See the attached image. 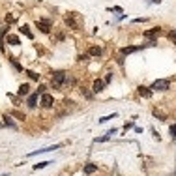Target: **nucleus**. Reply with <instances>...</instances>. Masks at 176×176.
Instances as JSON below:
<instances>
[{
    "mask_svg": "<svg viewBox=\"0 0 176 176\" xmlns=\"http://www.w3.org/2000/svg\"><path fill=\"white\" fill-rule=\"evenodd\" d=\"M154 116H156V118H159V120H165V114H163V113H159L157 109L154 111Z\"/></svg>",
    "mask_w": 176,
    "mask_h": 176,
    "instance_id": "nucleus-23",
    "label": "nucleus"
},
{
    "mask_svg": "<svg viewBox=\"0 0 176 176\" xmlns=\"http://www.w3.org/2000/svg\"><path fill=\"white\" fill-rule=\"evenodd\" d=\"M114 116H116V113H113V114H109V116H103V118L100 120V122H101V124H103V122H109V120H113Z\"/></svg>",
    "mask_w": 176,
    "mask_h": 176,
    "instance_id": "nucleus-22",
    "label": "nucleus"
},
{
    "mask_svg": "<svg viewBox=\"0 0 176 176\" xmlns=\"http://www.w3.org/2000/svg\"><path fill=\"white\" fill-rule=\"evenodd\" d=\"M47 165H52L51 161H41V163H38V165H34V171H38V169H45Z\"/></svg>",
    "mask_w": 176,
    "mask_h": 176,
    "instance_id": "nucleus-19",
    "label": "nucleus"
},
{
    "mask_svg": "<svg viewBox=\"0 0 176 176\" xmlns=\"http://www.w3.org/2000/svg\"><path fill=\"white\" fill-rule=\"evenodd\" d=\"M21 32H23V34H25L26 38H30V39H34V34H32V32H30V28H28L26 25H23V26H21Z\"/></svg>",
    "mask_w": 176,
    "mask_h": 176,
    "instance_id": "nucleus-17",
    "label": "nucleus"
},
{
    "mask_svg": "<svg viewBox=\"0 0 176 176\" xmlns=\"http://www.w3.org/2000/svg\"><path fill=\"white\" fill-rule=\"evenodd\" d=\"M28 92H30V86H28V84H21L17 94H19L21 97H23V96H28Z\"/></svg>",
    "mask_w": 176,
    "mask_h": 176,
    "instance_id": "nucleus-14",
    "label": "nucleus"
},
{
    "mask_svg": "<svg viewBox=\"0 0 176 176\" xmlns=\"http://www.w3.org/2000/svg\"><path fill=\"white\" fill-rule=\"evenodd\" d=\"M148 2H150V4H159L161 0H148Z\"/></svg>",
    "mask_w": 176,
    "mask_h": 176,
    "instance_id": "nucleus-29",
    "label": "nucleus"
},
{
    "mask_svg": "<svg viewBox=\"0 0 176 176\" xmlns=\"http://www.w3.org/2000/svg\"><path fill=\"white\" fill-rule=\"evenodd\" d=\"M114 133H116V129H111L107 135H103V137H100V139H96V142H105V140H109V139H111Z\"/></svg>",
    "mask_w": 176,
    "mask_h": 176,
    "instance_id": "nucleus-15",
    "label": "nucleus"
},
{
    "mask_svg": "<svg viewBox=\"0 0 176 176\" xmlns=\"http://www.w3.org/2000/svg\"><path fill=\"white\" fill-rule=\"evenodd\" d=\"M66 81H68V77H66L64 71H54L52 73V79H51V84H52V88H60Z\"/></svg>",
    "mask_w": 176,
    "mask_h": 176,
    "instance_id": "nucleus-1",
    "label": "nucleus"
},
{
    "mask_svg": "<svg viewBox=\"0 0 176 176\" xmlns=\"http://www.w3.org/2000/svg\"><path fill=\"white\" fill-rule=\"evenodd\" d=\"M26 75L30 77V79H32V81H39V75H38L36 71H26Z\"/></svg>",
    "mask_w": 176,
    "mask_h": 176,
    "instance_id": "nucleus-20",
    "label": "nucleus"
},
{
    "mask_svg": "<svg viewBox=\"0 0 176 176\" xmlns=\"http://www.w3.org/2000/svg\"><path fill=\"white\" fill-rule=\"evenodd\" d=\"M103 86H105V81H100V79H96L94 81V94H100V92H103Z\"/></svg>",
    "mask_w": 176,
    "mask_h": 176,
    "instance_id": "nucleus-8",
    "label": "nucleus"
},
{
    "mask_svg": "<svg viewBox=\"0 0 176 176\" xmlns=\"http://www.w3.org/2000/svg\"><path fill=\"white\" fill-rule=\"evenodd\" d=\"M139 96H144V97H150L152 96V88H146V86H139Z\"/></svg>",
    "mask_w": 176,
    "mask_h": 176,
    "instance_id": "nucleus-10",
    "label": "nucleus"
},
{
    "mask_svg": "<svg viewBox=\"0 0 176 176\" xmlns=\"http://www.w3.org/2000/svg\"><path fill=\"white\" fill-rule=\"evenodd\" d=\"M38 96H39L38 92L28 96V107H30V109H34V107H36V103H38Z\"/></svg>",
    "mask_w": 176,
    "mask_h": 176,
    "instance_id": "nucleus-11",
    "label": "nucleus"
},
{
    "mask_svg": "<svg viewBox=\"0 0 176 176\" xmlns=\"http://www.w3.org/2000/svg\"><path fill=\"white\" fill-rule=\"evenodd\" d=\"M8 43H9V45H21V39L17 36H13V34H9L8 36Z\"/></svg>",
    "mask_w": 176,
    "mask_h": 176,
    "instance_id": "nucleus-16",
    "label": "nucleus"
},
{
    "mask_svg": "<svg viewBox=\"0 0 176 176\" xmlns=\"http://www.w3.org/2000/svg\"><path fill=\"white\" fill-rule=\"evenodd\" d=\"M2 120H4V126H9V127H15V124L12 122V118H9L8 114H4V116H2Z\"/></svg>",
    "mask_w": 176,
    "mask_h": 176,
    "instance_id": "nucleus-18",
    "label": "nucleus"
},
{
    "mask_svg": "<svg viewBox=\"0 0 176 176\" xmlns=\"http://www.w3.org/2000/svg\"><path fill=\"white\" fill-rule=\"evenodd\" d=\"M60 144H54V146H47V148H41V150H36V152H30L28 154V157H34L38 156V154H47V152H52V150H58Z\"/></svg>",
    "mask_w": 176,
    "mask_h": 176,
    "instance_id": "nucleus-7",
    "label": "nucleus"
},
{
    "mask_svg": "<svg viewBox=\"0 0 176 176\" xmlns=\"http://www.w3.org/2000/svg\"><path fill=\"white\" fill-rule=\"evenodd\" d=\"M64 21H66V25H68L69 28H73V30L79 28V23H77V13H66Z\"/></svg>",
    "mask_w": 176,
    "mask_h": 176,
    "instance_id": "nucleus-3",
    "label": "nucleus"
},
{
    "mask_svg": "<svg viewBox=\"0 0 176 176\" xmlns=\"http://www.w3.org/2000/svg\"><path fill=\"white\" fill-rule=\"evenodd\" d=\"M52 103H54V100H52L51 94H43V96H41V100H39V105H41V107L49 109V107H52Z\"/></svg>",
    "mask_w": 176,
    "mask_h": 176,
    "instance_id": "nucleus-6",
    "label": "nucleus"
},
{
    "mask_svg": "<svg viewBox=\"0 0 176 176\" xmlns=\"http://www.w3.org/2000/svg\"><path fill=\"white\" fill-rule=\"evenodd\" d=\"M169 86H171V83H169L167 79H157V81H154V84H152V90L165 92V90H169Z\"/></svg>",
    "mask_w": 176,
    "mask_h": 176,
    "instance_id": "nucleus-2",
    "label": "nucleus"
},
{
    "mask_svg": "<svg viewBox=\"0 0 176 176\" xmlns=\"http://www.w3.org/2000/svg\"><path fill=\"white\" fill-rule=\"evenodd\" d=\"M159 36H161V28H159V26L150 28L148 32H144V38L150 39V41H156V38H159Z\"/></svg>",
    "mask_w": 176,
    "mask_h": 176,
    "instance_id": "nucleus-5",
    "label": "nucleus"
},
{
    "mask_svg": "<svg viewBox=\"0 0 176 176\" xmlns=\"http://www.w3.org/2000/svg\"><path fill=\"white\" fill-rule=\"evenodd\" d=\"M169 133H171L172 139H176V124H172V126L169 127Z\"/></svg>",
    "mask_w": 176,
    "mask_h": 176,
    "instance_id": "nucleus-21",
    "label": "nucleus"
},
{
    "mask_svg": "<svg viewBox=\"0 0 176 176\" xmlns=\"http://www.w3.org/2000/svg\"><path fill=\"white\" fill-rule=\"evenodd\" d=\"M36 25H38V30H41L43 34H49L51 32V21L49 19H39V21H36Z\"/></svg>",
    "mask_w": 176,
    "mask_h": 176,
    "instance_id": "nucleus-4",
    "label": "nucleus"
},
{
    "mask_svg": "<svg viewBox=\"0 0 176 176\" xmlns=\"http://www.w3.org/2000/svg\"><path fill=\"white\" fill-rule=\"evenodd\" d=\"M96 171H97V165H94V163L84 165V174H94Z\"/></svg>",
    "mask_w": 176,
    "mask_h": 176,
    "instance_id": "nucleus-12",
    "label": "nucleus"
},
{
    "mask_svg": "<svg viewBox=\"0 0 176 176\" xmlns=\"http://www.w3.org/2000/svg\"><path fill=\"white\" fill-rule=\"evenodd\" d=\"M169 39H174V41H176V30L169 32Z\"/></svg>",
    "mask_w": 176,
    "mask_h": 176,
    "instance_id": "nucleus-24",
    "label": "nucleus"
},
{
    "mask_svg": "<svg viewBox=\"0 0 176 176\" xmlns=\"http://www.w3.org/2000/svg\"><path fill=\"white\" fill-rule=\"evenodd\" d=\"M111 79H113V75H111V73H107V75H105V84L111 83Z\"/></svg>",
    "mask_w": 176,
    "mask_h": 176,
    "instance_id": "nucleus-25",
    "label": "nucleus"
},
{
    "mask_svg": "<svg viewBox=\"0 0 176 176\" xmlns=\"http://www.w3.org/2000/svg\"><path fill=\"white\" fill-rule=\"evenodd\" d=\"M142 47H146V45H135V47H124V49H122V54H131V52H137V51H140Z\"/></svg>",
    "mask_w": 176,
    "mask_h": 176,
    "instance_id": "nucleus-9",
    "label": "nucleus"
},
{
    "mask_svg": "<svg viewBox=\"0 0 176 176\" xmlns=\"http://www.w3.org/2000/svg\"><path fill=\"white\" fill-rule=\"evenodd\" d=\"M86 58H88V54H81V56H79V58H77V60H79V62H84Z\"/></svg>",
    "mask_w": 176,
    "mask_h": 176,
    "instance_id": "nucleus-28",
    "label": "nucleus"
},
{
    "mask_svg": "<svg viewBox=\"0 0 176 176\" xmlns=\"http://www.w3.org/2000/svg\"><path fill=\"white\" fill-rule=\"evenodd\" d=\"M81 92H83V94H84V96L88 97V100H92V94H90V92H86V90H84V88H83V90H81Z\"/></svg>",
    "mask_w": 176,
    "mask_h": 176,
    "instance_id": "nucleus-26",
    "label": "nucleus"
},
{
    "mask_svg": "<svg viewBox=\"0 0 176 176\" xmlns=\"http://www.w3.org/2000/svg\"><path fill=\"white\" fill-rule=\"evenodd\" d=\"M109 12H116V13H122V9H120V8H109Z\"/></svg>",
    "mask_w": 176,
    "mask_h": 176,
    "instance_id": "nucleus-27",
    "label": "nucleus"
},
{
    "mask_svg": "<svg viewBox=\"0 0 176 176\" xmlns=\"http://www.w3.org/2000/svg\"><path fill=\"white\" fill-rule=\"evenodd\" d=\"M88 54H90V56H100V54H101V47L92 45L90 49H88Z\"/></svg>",
    "mask_w": 176,
    "mask_h": 176,
    "instance_id": "nucleus-13",
    "label": "nucleus"
}]
</instances>
